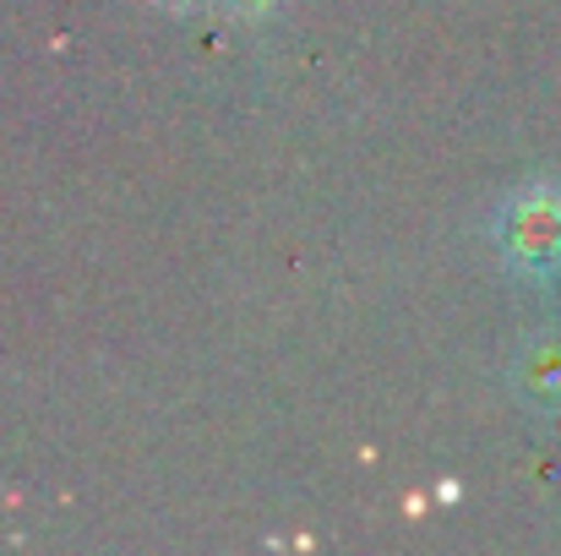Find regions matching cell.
Here are the masks:
<instances>
[{
  "label": "cell",
  "instance_id": "obj_1",
  "mask_svg": "<svg viewBox=\"0 0 561 556\" xmlns=\"http://www.w3.org/2000/svg\"><path fill=\"white\" fill-rule=\"evenodd\" d=\"M502 257L518 279H557L561 273V191L557 185H529L507 202L502 213Z\"/></svg>",
  "mask_w": 561,
  "mask_h": 556
},
{
  "label": "cell",
  "instance_id": "obj_2",
  "mask_svg": "<svg viewBox=\"0 0 561 556\" xmlns=\"http://www.w3.org/2000/svg\"><path fill=\"white\" fill-rule=\"evenodd\" d=\"M518 387L540 404V409H561V339L540 333L524 344L518 355Z\"/></svg>",
  "mask_w": 561,
  "mask_h": 556
},
{
  "label": "cell",
  "instance_id": "obj_3",
  "mask_svg": "<svg viewBox=\"0 0 561 556\" xmlns=\"http://www.w3.org/2000/svg\"><path fill=\"white\" fill-rule=\"evenodd\" d=\"M229 11H240V16H262V11H273L278 0H224Z\"/></svg>",
  "mask_w": 561,
  "mask_h": 556
},
{
  "label": "cell",
  "instance_id": "obj_4",
  "mask_svg": "<svg viewBox=\"0 0 561 556\" xmlns=\"http://www.w3.org/2000/svg\"><path fill=\"white\" fill-rule=\"evenodd\" d=\"M164 11H191V5H202V0H159Z\"/></svg>",
  "mask_w": 561,
  "mask_h": 556
}]
</instances>
